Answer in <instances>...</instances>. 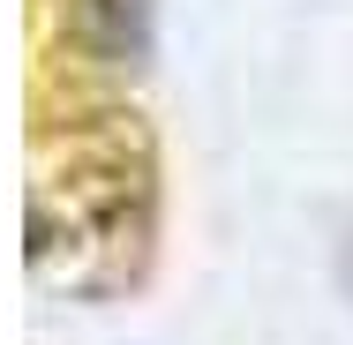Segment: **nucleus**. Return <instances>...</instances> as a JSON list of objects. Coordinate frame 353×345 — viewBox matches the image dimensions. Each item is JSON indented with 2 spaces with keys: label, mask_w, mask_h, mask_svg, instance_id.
<instances>
[{
  "label": "nucleus",
  "mask_w": 353,
  "mask_h": 345,
  "mask_svg": "<svg viewBox=\"0 0 353 345\" xmlns=\"http://www.w3.org/2000/svg\"><path fill=\"white\" fill-rule=\"evenodd\" d=\"M83 23L98 38V53H113V61L150 53V0H83Z\"/></svg>",
  "instance_id": "obj_1"
}]
</instances>
